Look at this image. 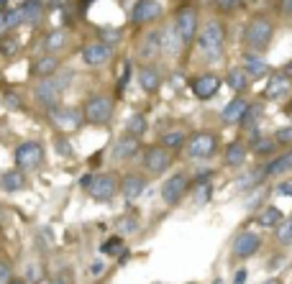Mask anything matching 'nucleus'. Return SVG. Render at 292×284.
<instances>
[{
    "label": "nucleus",
    "instance_id": "f257e3e1",
    "mask_svg": "<svg viewBox=\"0 0 292 284\" xmlns=\"http://www.w3.org/2000/svg\"><path fill=\"white\" fill-rule=\"evenodd\" d=\"M272 34H274V26L269 18L264 16H254L249 23H246V31H244V39L249 44V49L254 52H264L272 41Z\"/></svg>",
    "mask_w": 292,
    "mask_h": 284
},
{
    "label": "nucleus",
    "instance_id": "f03ea898",
    "mask_svg": "<svg viewBox=\"0 0 292 284\" xmlns=\"http://www.w3.org/2000/svg\"><path fill=\"white\" fill-rule=\"evenodd\" d=\"M120 192V177L115 172H103V174H95L90 187H87V195L95 200V202H110L115 195Z\"/></svg>",
    "mask_w": 292,
    "mask_h": 284
},
{
    "label": "nucleus",
    "instance_id": "7ed1b4c3",
    "mask_svg": "<svg viewBox=\"0 0 292 284\" xmlns=\"http://www.w3.org/2000/svg\"><path fill=\"white\" fill-rule=\"evenodd\" d=\"M13 161H16V169H21L23 174L34 172V169H39L44 164V146L39 141H23V144L16 146Z\"/></svg>",
    "mask_w": 292,
    "mask_h": 284
},
{
    "label": "nucleus",
    "instance_id": "20e7f679",
    "mask_svg": "<svg viewBox=\"0 0 292 284\" xmlns=\"http://www.w3.org/2000/svg\"><path fill=\"white\" fill-rule=\"evenodd\" d=\"M223 41H226V31H223V26H221L218 21H210V23L203 29V34L198 36V44H200V49L208 54V59H221V54H223Z\"/></svg>",
    "mask_w": 292,
    "mask_h": 284
},
{
    "label": "nucleus",
    "instance_id": "39448f33",
    "mask_svg": "<svg viewBox=\"0 0 292 284\" xmlns=\"http://www.w3.org/2000/svg\"><path fill=\"white\" fill-rule=\"evenodd\" d=\"M82 115H85L87 123L105 126V123H110V118H113V100L105 98V95H92V98L85 103Z\"/></svg>",
    "mask_w": 292,
    "mask_h": 284
},
{
    "label": "nucleus",
    "instance_id": "423d86ee",
    "mask_svg": "<svg viewBox=\"0 0 292 284\" xmlns=\"http://www.w3.org/2000/svg\"><path fill=\"white\" fill-rule=\"evenodd\" d=\"M49 121H52V126H57L62 133H69V131H77V128L82 126L85 115H82V110H77V108L54 105V108H49Z\"/></svg>",
    "mask_w": 292,
    "mask_h": 284
},
{
    "label": "nucleus",
    "instance_id": "0eeeda50",
    "mask_svg": "<svg viewBox=\"0 0 292 284\" xmlns=\"http://www.w3.org/2000/svg\"><path fill=\"white\" fill-rule=\"evenodd\" d=\"M218 149V136L210 131H198L187 138V156L190 159H208Z\"/></svg>",
    "mask_w": 292,
    "mask_h": 284
},
{
    "label": "nucleus",
    "instance_id": "6e6552de",
    "mask_svg": "<svg viewBox=\"0 0 292 284\" xmlns=\"http://www.w3.org/2000/svg\"><path fill=\"white\" fill-rule=\"evenodd\" d=\"M62 85H67V77L64 80H54V77H44L34 85V98L49 110L54 105H59V95H62Z\"/></svg>",
    "mask_w": 292,
    "mask_h": 284
},
{
    "label": "nucleus",
    "instance_id": "1a4fd4ad",
    "mask_svg": "<svg viewBox=\"0 0 292 284\" xmlns=\"http://www.w3.org/2000/svg\"><path fill=\"white\" fill-rule=\"evenodd\" d=\"M187 190H190V174L187 172H175L162 184V200H164V205H177L187 195Z\"/></svg>",
    "mask_w": 292,
    "mask_h": 284
},
{
    "label": "nucleus",
    "instance_id": "9d476101",
    "mask_svg": "<svg viewBox=\"0 0 292 284\" xmlns=\"http://www.w3.org/2000/svg\"><path fill=\"white\" fill-rule=\"evenodd\" d=\"M141 164H143V169L149 172V174H164V172L169 169V164H172V151L164 149L162 144L149 146V149L143 151Z\"/></svg>",
    "mask_w": 292,
    "mask_h": 284
},
{
    "label": "nucleus",
    "instance_id": "9b49d317",
    "mask_svg": "<svg viewBox=\"0 0 292 284\" xmlns=\"http://www.w3.org/2000/svg\"><path fill=\"white\" fill-rule=\"evenodd\" d=\"M259 248H261V235L254 230H241L231 241V253L238 258H251Z\"/></svg>",
    "mask_w": 292,
    "mask_h": 284
},
{
    "label": "nucleus",
    "instance_id": "f8f14e48",
    "mask_svg": "<svg viewBox=\"0 0 292 284\" xmlns=\"http://www.w3.org/2000/svg\"><path fill=\"white\" fill-rule=\"evenodd\" d=\"M175 31L180 36L182 44H190L192 39H198V11L195 8H182L177 13V21H175Z\"/></svg>",
    "mask_w": 292,
    "mask_h": 284
},
{
    "label": "nucleus",
    "instance_id": "ddd939ff",
    "mask_svg": "<svg viewBox=\"0 0 292 284\" xmlns=\"http://www.w3.org/2000/svg\"><path fill=\"white\" fill-rule=\"evenodd\" d=\"M162 16V6L157 3V0H138V3L133 6L131 11V21L136 26H143V23H152Z\"/></svg>",
    "mask_w": 292,
    "mask_h": 284
},
{
    "label": "nucleus",
    "instance_id": "4468645a",
    "mask_svg": "<svg viewBox=\"0 0 292 284\" xmlns=\"http://www.w3.org/2000/svg\"><path fill=\"white\" fill-rule=\"evenodd\" d=\"M143 190H146V177L143 174L131 172V174L120 177V195H123V200L133 202V200H138L143 195Z\"/></svg>",
    "mask_w": 292,
    "mask_h": 284
},
{
    "label": "nucleus",
    "instance_id": "2eb2a0df",
    "mask_svg": "<svg viewBox=\"0 0 292 284\" xmlns=\"http://www.w3.org/2000/svg\"><path fill=\"white\" fill-rule=\"evenodd\" d=\"M218 87H221V77H218V75H213V72L198 75V77H195V82H192V92H195V98H200V100L213 98V95L218 92Z\"/></svg>",
    "mask_w": 292,
    "mask_h": 284
},
{
    "label": "nucleus",
    "instance_id": "dca6fc26",
    "mask_svg": "<svg viewBox=\"0 0 292 284\" xmlns=\"http://www.w3.org/2000/svg\"><path fill=\"white\" fill-rule=\"evenodd\" d=\"M110 57H113V49H110L108 44H103V41L87 44V46L82 49V62L90 64V67H100V64H105Z\"/></svg>",
    "mask_w": 292,
    "mask_h": 284
},
{
    "label": "nucleus",
    "instance_id": "f3484780",
    "mask_svg": "<svg viewBox=\"0 0 292 284\" xmlns=\"http://www.w3.org/2000/svg\"><path fill=\"white\" fill-rule=\"evenodd\" d=\"M264 95L269 100H282L289 95V77L284 72H277V75H269V82H266V90Z\"/></svg>",
    "mask_w": 292,
    "mask_h": 284
},
{
    "label": "nucleus",
    "instance_id": "a211bd4d",
    "mask_svg": "<svg viewBox=\"0 0 292 284\" xmlns=\"http://www.w3.org/2000/svg\"><path fill=\"white\" fill-rule=\"evenodd\" d=\"M138 146H141V144H138V138H136V136L123 133V136L115 141V146H113V161H126V159L136 156Z\"/></svg>",
    "mask_w": 292,
    "mask_h": 284
},
{
    "label": "nucleus",
    "instance_id": "6ab92c4d",
    "mask_svg": "<svg viewBox=\"0 0 292 284\" xmlns=\"http://www.w3.org/2000/svg\"><path fill=\"white\" fill-rule=\"evenodd\" d=\"M159 52H162V34L159 31H149L138 41V57L141 59H157Z\"/></svg>",
    "mask_w": 292,
    "mask_h": 284
},
{
    "label": "nucleus",
    "instance_id": "aec40b11",
    "mask_svg": "<svg viewBox=\"0 0 292 284\" xmlns=\"http://www.w3.org/2000/svg\"><path fill=\"white\" fill-rule=\"evenodd\" d=\"M246 159H249V149H246L241 141L228 144V149H226V154H223V164H226V167L238 169V167H244V164H246Z\"/></svg>",
    "mask_w": 292,
    "mask_h": 284
},
{
    "label": "nucleus",
    "instance_id": "412c9836",
    "mask_svg": "<svg viewBox=\"0 0 292 284\" xmlns=\"http://www.w3.org/2000/svg\"><path fill=\"white\" fill-rule=\"evenodd\" d=\"M26 187V174L21 169H8L0 174V190L3 192H21Z\"/></svg>",
    "mask_w": 292,
    "mask_h": 284
},
{
    "label": "nucleus",
    "instance_id": "4be33fe9",
    "mask_svg": "<svg viewBox=\"0 0 292 284\" xmlns=\"http://www.w3.org/2000/svg\"><path fill=\"white\" fill-rule=\"evenodd\" d=\"M246 108H249V103L244 100V98H233L226 108H223V113H221V118H223V123H241V118H244V113H246Z\"/></svg>",
    "mask_w": 292,
    "mask_h": 284
},
{
    "label": "nucleus",
    "instance_id": "5701e85b",
    "mask_svg": "<svg viewBox=\"0 0 292 284\" xmlns=\"http://www.w3.org/2000/svg\"><path fill=\"white\" fill-rule=\"evenodd\" d=\"M289 169H292V149L284 151V154H279V156H274V159L264 167V174H266V177H279V174H287Z\"/></svg>",
    "mask_w": 292,
    "mask_h": 284
},
{
    "label": "nucleus",
    "instance_id": "b1692460",
    "mask_svg": "<svg viewBox=\"0 0 292 284\" xmlns=\"http://www.w3.org/2000/svg\"><path fill=\"white\" fill-rule=\"evenodd\" d=\"M138 82H141V87L146 92H157L159 85H162V77L152 64H143V67H138Z\"/></svg>",
    "mask_w": 292,
    "mask_h": 284
},
{
    "label": "nucleus",
    "instance_id": "393cba45",
    "mask_svg": "<svg viewBox=\"0 0 292 284\" xmlns=\"http://www.w3.org/2000/svg\"><path fill=\"white\" fill-rule=\"evenodd\" d=\"M249 72L244 69V67H233V69H228V75H226V82H228V87L231 90H236V92H241V90H246L249 87Z\"/></svg>",
    "mask_w": 292,
    "mask_h": 284
},
{
    "label": "nucleus",
    "instance_id": "a878e982",
    "mask_svg": "<svg viewBox=\"0 0 292 284\" xmlns=\"http://www.w3.org/2000/svg\"><path fill=\"white\" fill-rule=\"evenodd\" d=\"M244 69L249 72V77H264V75H269V64L261 62L259 57H254V54H246L244 57Z\"/></svg>",
    "mask_w": 292,
    "mask_h": 284
},
{
    "label": "nucleus",
    "instance_id": "bb28decb",
    "mask_svg": "<svg viewBox=\"0 0 292 284\" xmlns=\"http://www.w3.org/2000/svg\"><path fill=\"white\" fill-rule=\"evenodd\" d=\"M274 149H277L274 136H272V138H269V136H254V138H251V151L259 154V156H272Z\"/></svg>",
    "mask_w": 292,
    "mask_h": 284
},
{
    "label": "nucleus",
    "instance_id": "cd10ccee",
    "mask_svg": "<svg viewBox=\"0 0 292 284\" xmlns=\"http://www.w3.org/2000/svg\"><path fill=\"white\" fill-rule=\"evenodd\" d=\"M259 225H264V228H277L282 220H284V215H282V210L279 207H274V205H269V207H264L261 212H259Z\"/></svg>",
    "mask_w": 292,
    "mask_h": 284
},
{
    "label": "nucleus",
    "instance_id": "c85d7f7f",
    "mask_svg": "<svg viewBox=\"0 0 292 284\" xmlns=\"http://www.w3.org/2000/svg\"><path fill=\"white\" fill-rule=\"evenodd\" d=\"M57 67H59V59L57 57H41L36 64H34V75L36 77H52L54 72H57Z\"/></svg>",
    "mask_w": 292,
    "mask_h": 284
},
{
    "label": "nucleus",
    "instance_id": "c756f323",
    "mask_svg": "<svg viewBox=\"0 0 292 284\" xmlns=\"http://www.w3.org/2000/svg\"><path fill=\"white\" fill-rule=\"evenodd\" d=\"M185 144H187V133L185 131H167V133H162V146L169 149V151L182 149Z\"/></svg>",
    "mask_w": 292,
    "mask_h": 284
},
{
    "label": "nucleus",
    "instance_id": "7c9ffc66",
    "mask_svg": "<svg viewBox=\"0 0 292 284\" xmlns=\"http://www.w3.org/2000/svg\"><path fill=\"white\" fill-rule=\"evenodd\" d=\"M182 46H185V44L180 41V36H177V31H175V29L162 31V52H167V54H177Z\"/></svg>",
    "mask_w": 292,
    "mask_h": 284
},
{
    "label": "nucleus",
    "instance_id": "2f4dec72",
    "mask_svg": "<svg viewBox=\"0 0 292 284\" xmlns=\"http://www.w3.org/2000/svg\"><path fill=\"white\" fill-rule=\"evenodd\" d=\"M100 251H103L105 256H120V253H123V238H120V235L108 238V241L100 246Z\"/></svg>",
    "mask_w": 292,
    "mask_h": 284
},
{
    "label": "nucleus",
    "instance_id": "473e14b6",
    "mask_svg": "<svg viewBox=\"0 0 292 284\" xmlns=\"http://www.w3.org/2000/svg\"><path fill=\"white\" fill-rule=\"evenodd\" d=\"M277 241L282 243V246H292V218L287 220H282L279 225H277Z\"/></svg>",
    "mask_w": 292,
    "mask_h": 284
},
{
    "label": "nucleus",
    "instance_id": "72a5a7b5",
    "mask_svg": "<svg viewBox=\"0 0 292 284\" xmlns=\"http://www.w3.org/2000/svg\"><path fill=\"white\" fill-rule=\"evenodd\" d=\"M126 133H131V136H143L146 133V118L143 115H133L131 121H128V126H126Z\"/></svg>",
    "mask_w": 292,
    "mask_h": 284
},
{
    "label": "nucleus",
    "instance_id": "f704fd0d",
    "mask_svg": "<svg viewBox=\"0 0 292 284\" xmlns=\"http://www.w3.org/2000/svg\"><path fill=\"white\" fill-rule=\"evenodd\" d=\"M264 110H261V105H249L246 108V113H244V118H241V126L244 128H249V126H256V121H259V115H261Z\"/></svg>",
    "mask_w": 292,
    "mask_h": 284
},
{
    "label": "nucleus",
    "instance_id": "c9c22d12",
    "mask_svg": "<svg viewBox=\"0 0 292 284\" xmlns=\"http://www.w3.org/2000/svg\"><path fill=\"white\" fill-rule=\"evenodd\" d=\"M67 44V34L64 31H54V34H49V39H46V49L49 52H54V49H59V46H64Z\"/></svg>",
    "mask_w": 292,
    "mask_h": 284
},
{
    "label": "nucleus",
    "instance_id": "e433bc0d",
    "mask_svg": "<svg viewBox=\"0 0 292 284\" xmlns=\"http://www.w3.org/2000/svg\"><path fill=\"white\" fill-rule=\"evenodd\" d=\"M274 141L282 144V146H289L292 144V126H282L274 131Z\"/></svg>",
    "mask_w": 292,
    "mask_h": 284
},
{
    "label": "nucleus",
    "instance_id": "4c0bfd02",
    "mask_svg": "<svg viewBox=\"0 0 292 284\" xmlns=\"http://www.w3.org/2000/svg\"><path fill=\"white\" fill-rule=\"evenodd\" d=\"M3 105H6L8 110H21V108H23V100H21L16 92H6V95H3Z\"/></svg>",
    "mask_w": 292,
    "mask_h": 284
},
{
    "label": "nucleus",
    "instance_id": "58836bf2",
    "mask_svg": "<svg viewBox=\"0 0 292 284\" xmlns=\"http://www.w3.org/2000/svg\"><path fill=\"white\" fill-rule=\"evenodd\" d=\"M13 276V269H11V261L0 256V284H8Z\"/></svg>",
    "mask_w": 292,
    "mask_h": 284
},
{
    "label": "nucleus",
    "instance_id": "ea45409f",
    "mask_svg": "<svg viewBox=\"0 0 292 284\" xmlns=\"http://www.w3.org/2000/svg\"><path fill=\"white\" fill-rule=\"evenodd\" d=\"M21 21H23V13H21V8H16V11H8V13H6V26H8V29L18 26Z\"/></svg>",
    "mask_w": 292,
    "mask_h": 284
},
{
    "label": "nucleus",
    "instance_id": "a19ab883",
    "mask_svg": "<svg viewBox=\"0 0 292 284\" xmlns=\"http://www.w3.org/2000/svg\"><path fill=\"white\" fill-rule=\"evenodd\" d=\"M100 36H103V44L108 41V46L115 44V41H120V31H118V29H103Z\"/></svg>",
    "mask_w": 292,
    "mask_h": 284
},
{
    "label": "nucleus",
    "instance_id": "79ce46f5",
    "mask_svg": "<svg viewBox=\"0 0 292 284\" xmlns=\"http://www.w3.org/2000/svg\"><path fill=\"white\" fill-rule=\"evenodd\" d=\"M215 6H218V11L228 13V11H236L241 6V0H215Z\"/></svg>",
    "mask_w": 292,
    "mask_h": 284
},
{
    "label": "nucleus",
    "instance_id": "37998d69",
    "mask_svg": "<svg viewBox=\"0 0 292 284\" xmlns=\"http://www.w3.org/2000/svg\"><path fill=\"white\" fill-rule=\"evenodd\" d=\"M57 151H59L62 156H72V146H69V141H67L64 136L57 138Z\"/></svg>",
    "mask_w": 292,
    "mask_h": 284
},
{
    "label": "nucleus",
    "instance_id": "c03bdc74",
    "mask_svg": "<svg viewBox=\"0 0 292 284\" xmlns=\"http://www.w3.org/2000/svg\"><path fill=\"white\" fill-rule=\"evenodd\" d=\"M118 230H120V233H123V230H126V233L136 230V223H133V218H123V220L118 223Z\"/></svg>",
    "mask_w": 292,
    "mask_h": 284
},
{
    "label": "nucleus",
    "instance_id": "a18cd8bd",
    "mask_svg": "<svg viewBox=\"0 0 292 284\" xmlns=\"http://www.w3.org/2000/svg\"><path fill=\"white\" fill-rule=\"evenodd\" d=\"M246 279H249V271H246V269H236V274H233V281H231V284H246Z\"/></svg>",
    "mask_w": 292,
    "mask_h": 284
},
{
    "label": "nucleus",
    "instance_id": "49530a36",
    "mask_svg": "<svg viewBox=\"0 0 292 284\" xmlns=\"http://www.w3.org/2000/svg\"><path fill=\"white\" fill-rule=\"evenodd\" d=\"M13 52H16V41H11V39H8L6 44H0V54H3V57H11Z\"/></svg>",
    "mask_w": 292,
    "mask_h": 284
},
{
    "label": "nucleus",
    "instance_id": "de8ad7c7",
    "mask_svg": "<svg viewBox=\"0 0 292 284\" xmlns=\"http://www.w3.org/2000/svg\"><path fill=\"white\" fill-rule=\"evenodd\" d=\"M279 13L282 16H292V0H279Z\"/></svg>",
    "mask_w": 292,
    "mask_h": 284
},
{
    "label": "nucleus",
    "instance_id": "09e8293b",
    "mask_svg": "<svg viewBox=\"0 0 292 284\" xmlns=\"http://www.w3.org/2000/svg\"><path fill=\"white\" fill-rule=\"evenodd\" d=\"M90 182H92V174H82V177H80V187H82V190H87Z\"/></svg>",
    "mask_w": 292,
    "mask_h": 284
},
{
    "label": "nucleus",
    "instance_id": "8fccbe9b",
    "mask_svg": "<svg viewBox=\"0 0 292 284\" xmlns=\"http://www.w3.org/2000/svg\"><path fill=\"white\" fill-rule=\"evenodd\" d=\"M279 192H282V195H292V179L284 182V184H279Z\"/></svg>",
    "mask_w": 292,
    "mask_h": 284
},
{
    "label": "nucleus",
    "instance_id": "3c124183",
    "mask_svg": "<svg viewBox=\"0 0 292 284\" xmlns=\"http://www.w3.org/2000/svg\"><path fill=\"white\" fill-rule=\"evenodd\" d=\"M8 31V26H6V13H0V36H3Z\"/></svg>",
    "mask_w": 292,
    "mask_h": 284
},
{
    "label": "nucleus",
    "instance_id": "603ef678",
    "mask_svg": "<svg viewBox=\"0 0 292 284\" xmlns=\"http://www.w3.org/2000/svg\"><path fill=\"white\" fill-rule=\"evenodd\" d=\"M92 274H100L103 271V261H98V264H92V269H90Z\"/></svg>",
    "mask_w": 292,
    "mask_h": 284
},
{
    "label": "nucleus",
    "instance_id": "864d4df0",
    "mask_svg": "<svg viewBox=\"0 0 292 284\" xmlns=\"http://www.w3.org/2000/svg\"><path fill=\"white\" fill-rule=\"evenodd\" d=\"M8 284H29L26 279H21V276H11V281Z\"/></svg>",
    "mask_w": 292,
    "mask_h": 284
},
{
    "label": "nucleus",
    "instance_id": "5fc2aeb1",
    "mask_svg": "<svg viewBox=\"0 0 292 284\" xmlns=\"http://www.w3.org/2000/svg\"><path fill=\"white\" fill-rule=\"evenodd\" d=\"M284 75L292 80V62H287V64H284Z\"/></svg>",
    "mask_w": 292,
    "mask_h": 284
},
{
    "label": "nucleus",
    "instance_id": "6e6d98bb",
    "mask_svg": "<svg viewBox=\"0 0 292 284\" xmlns=\"http://www.w3.org/2000/svg\"><path fill=\"white\" fill-rule=\"evenodd\" d=\"M264 284H282V281H279V279H266Z\"/></svg>",
    "mask_w": 292,
    "mask_h": 284
},
{
    "label": "nucleus",
    "instance_id": "4d7b16f0",
    "mask_svg": "<svg viewBox=\"0 0 292 284\" xmlns=\"http://www.w3.org/2000/svg\"><path fill=\"white\" fill-rule=\"evenodd\" d=\"M213 284H228V281H226V279H215Z\"/></svg>",
    "mask_w": 292,
    "mask_h": 284
},
{
    "label": "nucleus",
    "instance_id": "13d9d810",
    "mask_svg": "<svg viewBox=\"0 0 292 284\" xmlns=\"http://www.w3.org/2000/svg\"><path fill=\"white\" fill-rule=\"evenodd\" d=\"M6 3H8V0H0V8H6Z\"/></svg>",
    "mask_w": 292,
    "mask_h": 284
},
{
    "label": "nucleus",
    "instance_id": "bf43d9fd",
    "mask_svg": "<svg viewBox=\"0 0 292 284\" xmlns=\"http://www.w3.org/2000/svg\"><path fill=\"white\" fill-rule=\"evenodd\" d=\"M289 113H292V105H289Z\"/></svg>",
    "mask_w": 292,
    "mask_h": 284
}]
</instances>
